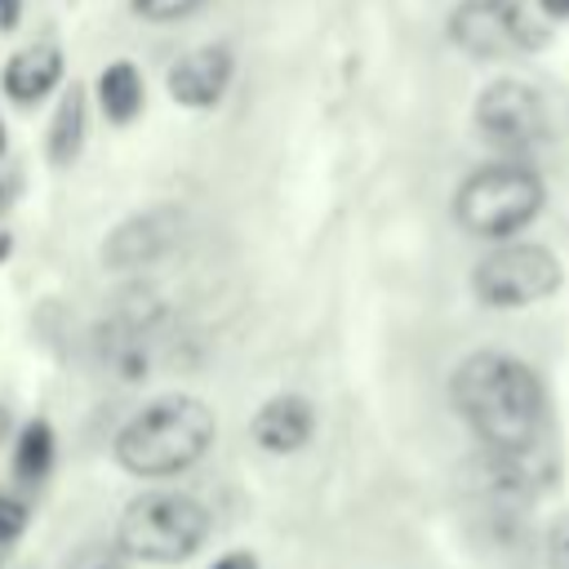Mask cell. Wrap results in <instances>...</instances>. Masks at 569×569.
I'll return each instance as SVG.
<instances>
[{
	"instance_id": "6da1fadb",
	"label": "cell",
	"mask_w": 569,
	"mask_h": 569,
	"mask_svg": "<svg viewBox=\"0 0 569 569\" xmlns=\"http://www.w3.org/2000/svg\"><path fill=\"white\" fill-rule=\"evenodd\" d=\"M453 405L493 453H529L547 396L538 373L507 351H476L453 369Z\"/></svg>"
},
{
	"instance_id": "7a4b0ae2",
	"label": "cell",
	"mask_w": 569,
	"mask_h": 569,
	"mask_svg": "<svg viewBox=\"0 0 569 569\" xmlns=\"http://www.w3.org/2000/svg\"><path fill=\"white\" fill-rule=\"evenodd\" d=\"M213 413L209 405L191 400V396H169L147 405L116 440L120 462L133 476H173L182 467H191L209 445H213Z\"/></svg>"
},
{
	"instance_id": "3957f363",
	"label": "cell",
	"mask_w": 569,
	"mask_h": 569,
	"mask_svg": "<svg viewBox=\"0 0 569 569\" xmlns=\"http://www.w3.org/2000/svg\"><path fill=\"white\" fill-rule=\"evenodd\" d=\"M538 209H542V178L516 160L476 169L458 187V200H453L462 231L485 236V240L516 236L520 227H529L538 218Z\"/></svg>"
},
{
	"instance_id": "277c9868",
	"label": "cell",
	"mask_w": 569,
	"mask_h": 569,
	"mask_svg": "<svg viewBox=\"0 0 569 569\" xmlns=\"http://www.w3.org/2000/svg\"><path fill=\"white\" fill-rule=\"evenodd\" d=\"M209 533V516L187 493H142L120 516V551L156 565L187 560Z\"/></svg>"
},
{
	"instance_id": "5b68a950",
	"label": "cell",
	"mask_w": 569,
	"mask_h": 569,
	"mask_svg": "<svg viewBox=\"0 0 569 569\" xmlns=\"http://www.w3.org/2000/svg\"><path fill=\"white\" fill-rule=\"evenodd\" d=\"M471 289L485 307H529L560 289V258L542 244H502L476 262Z\"/></svg>"
},
{
	"instance_id": "8992f818",
	"label": "cell",
	"mask_w": 569,
	"mask_h": 569,
	"mask_svg": "<svg viewBox=\"0 0 569 569\" xmlns=\"http://www.w3.org/2000/svg\"><path fill=\"white\" fill-rule=\"evenodd\" d=\"M449 40L471 58H511L538 40L516 0H462L449 18Z\"/></svg>"
},
{
	"instance_id": "52a82bcc",
	"label": "cell",
	"mask_w": 569,
	"mask_h": 569,
	"mask_svg": "<svg viewBox=\"0 0 569 569\" xmlns=\"http://www.w3.org/2000/svg\"><path fill=\"white\" fill-rule=\"evenodd\" d=\"M476 129L498 151H525V147L542 142V133H547V107H542V98L529 84H520V80H493L476 98Z\"/></svg>"
},
{
	"instance_id": "ba28073f",
	"label": "cell",
	"mask_w": 569,
	"mask_h": 569,
	"mask_svg": "<svg viewBox=\"0 0 569 569\" xmlns=\"http://www.w3.org/2000/svg\"><path fill=\"white\" fill-rule=\"evenodd\" d=\"M227 80H231V58H227V49H213V44H209V49L187 53V58L169 71V93H173L178 102H187V107H209V102L222 98Z\"/></svg>"
},
{
	"instance_id": "9c48e42d",
	"label": "cell",
	"mask_w": 569,
	"mask_h": 569,
	"mask_svg": "<svg viewBox=\"0 0 569 569\" xmlns=\"http://www.w3.org/2000/svg\"><path fill=\"white\" fill-rule=\"evenodd\" d=\"M311 431H316V413L302 396H276L253 418V436L267 453H293L311 440Z\"/></svg>"
},
{
	"instance_id": "30bf717a",
	"label": "cell",
	"mask_w": 569,
	"mask_h": 569,
	"mask_svg": "<svg viewBox=\"0 0 569 569\" xmlns=\"http://www.w3.org/2000/svg\"><path fill=\"white\" fill-rule=\"evenodd\" d=\"M62 76V58L53 44H36V49H22L9 58L4 67V89L13 102H40Z\"/></svg>"
},
{
	"instance_id": "8fae6325",
	"label": "cell",
	"mask_w": 569,
	"mask_h": 569,
	"mask_svg": "<svg viewBox=\"0 0 569 569\" xmlns=\"http://www.w3.org/2000/svg\"><path fill=\"white\" fill-rule=\"evenodd\" d=\"M98 98H102V111L116 120V124H129L142 107V80L129 62H111L102 76H98Z\"/></svg>"
},
{
	"instance_id": "7c38bea8",
	"label": "cell",
	"mask_w": 569,
	"mask_h": 569,
	"mask_svg": "<svg viewBox=\"0 0 569 569\" xmlns=\"http://www.w3.org/2000/svg\"><path fill=\"white\" fill-rule=\"evenodd\" d=\"M49 462H53V431H49V422H27L22 436H18V453H13L18 476L36 485L49 471Z\"/></svg>"
},
{
	"instance_id": "4fadbf2b",
	"label": "cell",
	"mask_w": 569,
	"mask_h": 569,
	"mask_svg": "<svg viewBox=\"0 0 569 569\" xmlns=\"http://www.w3.org/2000/svg\"><path fill=\"white\" fill-rule=\"evenodd\" d=\"M80 129H84V93L71 84V93L62 98V107H58V116H53V138H49L53 160H71V156H76Z\"/></svg>"
},
{
	"instance_id": "5bb4252c",
	"label": "cell",
	"mask_w": 569,
	"mask_h": 569,
	"mask_svg": "<svg viewBox=\"0 0 569 569\" xmlns=\"http://www.w3.org/2000/svg\"><path fill=\"white\" fill-rule=\"evenodd\" d=\"M547 569H569V511L547 529Z\"/></svg>"
},
{
	"instance_id": "9a60e30c",
	"label": "cell",
	"mask_w": 569,
	"mask_h": 569,
	"mask_svg": "<svg viewBox=\"0 0 569 569\" xmlns=\"http://www.w3.org/2000/svg\"><path fill=\"white\" fill-rule=\"evenodd\" d=\"M204 0H133V9L142 13V18H151V22H169V18H182V13H191V9H200Z\"/></svg>"
},
{
	"instance_id": "2e32d148",
	"label": "cell",
	"mask_w": 569,
	"mask_h": 569,
	"mask_svg": "<svg viewBox=\"0 0 569 569\" xmlns=\"http://www.w3.org/2000/svg\"><path fill=\"white\" fill-rule=\"evenodd\" d=\"M22 525H27V511H22V502H13V498H0V556H4V547L22 533Z\"/></svg>"
},
{
	"instance_id": "e0dca14e",
	"label": "cell",
	"mask_w": 569,
	"mask_h": 569,
	"mask_svg": "<svg viewBox=\"0 0 569 569\" xmlns=\"http://www.w3.org/2000/svg\"><path fill=\"white\" fill-rule=\"evenodd\" d=\"M71 569H120V556L107 551V547H84V551L71 560Z\"/></svg>"
},
{
	"instance_id": "ac0fdd59",
	"label": "cell",
	"mask_w": 569,
	"mask_h": 569,
	"mask_svg": "<svg viewBox=\"0 0 569 569\" xmlns=\"http://www.w3.org/2000/svg\"><path fill=\"white\" fill-rule=\"evenodd\" d=\"M213 569H258V560H253L249 551H231V556L213 560Z\"/></svg>"
},
{
	"instance_id": "d6986e66",
	"label": "cell",
	"mask_w": 569,
	"mask_h": 569,
	"mask_svg": "<svg viewBox=\"0 0 569 569\" xmlns=\"http://www.w3.org/2000/svg\"><path fill=\"white\" fill-rule=\"evenodd\" d=\"M547 18H569V0H538Z\"/></svg>"
},
{
	"instance_id": "ffe728a7",
	"label": "cell",
	"mask_w": 569,
	"mask_h": 569,
	"mask_svg": "<svg viewBox=\"0 0 569 569\" xmlns=\"http://www.w3.org/2000/svg\"><path fill=\"white\" fill-rule=\"evenodd\" d=\"M0 151H4V129H0Z\"/></svg>"
},
{
	"instance_id": "44dd1931",
	"label": "cell",
	"mask_w": 569,
	"mask_h": 569,
	"mask_svg": "<svg viewBox=\"0 0 569 569\" xmlns=\"http://www.w3.org/2000/svg\"><path fill=\"white\" fill-rule=\"evenodd\" d=\"M0 200H4V187H0Z\"/></svg>"
}]
</instances>
